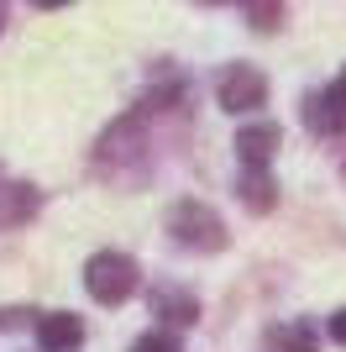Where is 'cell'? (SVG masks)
Listing matches in <instances>:
<instances>
[{
    "label": "cell",
    "instance_id": "1",
    "mask_svg": "<svg viewBox=\"0 0 346 352\" xmlns=\"http://www.w3.org/2000/svg\"><path fill=\"white\" fill-rule=\"evenodd\" d=\"M84 289L100 300V305H121L137 294V263L126 252H95L84 268Z\"/></svg>",
    "mask_w": 346,
    "mask_h": 352
},
{
    "label": "cell",
    "instance_id": "2",
    "mask_svg": "<svg viewBox=\"0 0 346 352\" xmlns=\"http://www.w3.org/2000/svg\"><path fill=\"white\" fill-rule=\"evenodd\" d=\"M216 100L231 116H246V111H257V105L268 100V79H262L252 63H226L220 79H216Z\"/></svg>",
    "mask_w": 346,
    "mask_h": 352
},
{
    "label": "cell",
    "instance_id": "3",
    "mask_svg": "<svg viewBox=\"0 0 346 352\" xmlns=\"http://www.w3.org/2000/svg\"><path fill=\"white\" fill-rule=\"evenodd\" d=\"M168 226H173V236H178L184 248H194V252L226 248V226H220V216L210 206H200V200H184V206L168 216Z\"/></svg>",
    "mask_w": 346,
    "mask_h": 352
},
{
    "label": "cell",
    "instance_id": "4",
    "mask_svg": "<svg viewBox=\"0 0 346 352\" xmlns=\"http://www.w3.org/2000/svg\"><path fill=\"white\" fill-rule=\"evenodd\" d=\"M37 342H43V352H79L84 347V321H79L73 310L37 316Z\"/></svg>",
    "mask_w": 346,
    "mask_h": 352
},
{
    "label": "cell",
    "instance_id": "5",
    "mask_svg": "<svg viewBox=\"0 0 346 352\" xmlns=\"http://www.w3.org/2000/svg\"><path fill=\"white\" fill-rule=\"evenodd\" d=\"M304 121H310L315 132H346V69L325 95H310V100H304Z\"/></svg>",
    "mask_w": 346,
    "mask_h": 352
},
{
    "label": "cell",
    "instance_id": "6",
    "mask_svg": "<svg viewBox=\"0 0 346 352\" xmlns=\"http://www.w3.org/2000/svg\"><path fill=\"white\" fill-rule=\"evenodd\" d=\"M152 316H158L163 326H194L200 321V300H194L189 289L163 284V289H152Z\"/></svg>",
    "mask_w": 346,
    "mask_h": 352
},
{
    "label": "cell",
    "instance_id": "7",
    "mask_svg": "<svg viewBox=\"0 0 346 352\" xmlns=\"http://www.w3.org/2000/svg\"><path fill=\"white\" fill-rule=\"evenodd\" d=\"M236 153H242L246 168H262V163L278 153V126H273V121H262V126H242V132H236Z\"/></svg>",
    "mask_w": 346,
    "mask_h": 352
},
{
    "label": "cell",
    "instance_id": "8",
    "mask_svg": "<svg viewBox=\"0 0 346 352\" xmlns=\"http://www.w3.org/2000/svg\"><path fill=\"white\" fill-rule=\"evenodd\" d=\"M37 190L32 184H0V226H21V221L37 216Z\"/></svg>",
    "mask_w": 346,
    "mask_h": 352
},
{
    "label": "cell",
    "instance_id": "9",
    "mask_svg": "<svg viewBox=\"0 0 346 352\" xmlns=\"http://www.w3.org/2000/svg\"><path fill=\"white\" fill-rule=\"evenodd\" d=\"M236 190H242V206H246V210H273V206H278V184L262 174V168H246Z\"/></svg>",
    "mask_w": 346,
    "mask_h": 352
},
{
    "label": "cell",
    "instance_id": "10",
    "mask_svg": "<svg viewBox=\"0 0 346 352\" xmlns=\"http://www.w3.org/2000/svg\"><path fill=\"white\" fill-rule=\"evenodd\" d=\"M315 347H320V337L304 321H288V326H278L273 337H268V352H315Z\"/></svg>",
    "mask_w": 346,
    "mask_h": 352
},
{
    "label": "cell",
    "instance_id": "11",
    "mask_svg": "<svg viewBox=\"0 0 346 352\" xmlns=\"http://www.w3.org/2000/svg\"><path fill=\"white\" fill-rule=\"evenodd\" d=\"M131 352H184V347H178V337H168V331H147V337L131 342Z\"/></svg>",
    "mask_w": 346,
    "mask_h": 352
},
{
    "label": "cell",
    "instance_id": "12",
    "mask_svg": "<svg viewBox=\"0 0 346 352\" xmlns=\"http://www.w3.org/2000/svg\"><path fill=\"white\" fill-rule=\"evenodd\" d=\"M331 342H341V347H346V310H336V316H331Z\"/></svg>",
    "mask_w": 346,
    "mask_h": 352
},
{
    "label": "cell",
    "instance_id": "13",
    "mask_svg": "<svg viewBox=\"0 0 346 352\" xmlns=\"http://www.w3.org/2000/svg\"><path fill=\"white\" fill-rule=\"evenodd\" d=\"M32 6H43V11H53V6H69V0H32Z\"/></svg>",
    "mask_w": 346,
    "mask_h": 352
}]
</instances>
